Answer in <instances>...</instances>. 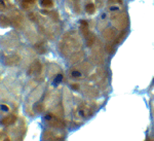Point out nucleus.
Returning a JSON list of instances; mask_svg holds the SVG:
<instances>
[{
    "label": "nucleus",
    "mask_w": 154,
    "mask_h": 141,
    "mask_svg": "<svg viewBox=\"0 0 154 141\" xmlns=\"http://www.w3.org/2000/svg\"><path fill=\"white\" fill-rule=\"evenodd\" d=\"M17 121V115L14 114H9L7 115V117H4L2 118L1 121H0V124H1L2 126H11L12 124H14Z\"/></svg>",
    "instance_id": "20e7f679"
},
{
    "label": "nucleus",
    "mask_w": 154,
    "mask_h": 141,
    "mask_svg": "<svg viewBox=\"0 0 154 141\" xmlns=\"http://www.w3.org/2000/svg\"><path fill=\"white\" fill-rule=\"evenodd\" d=\"M45 121L48 124V126H51L54 129H63L65 127V122L63 121V118H61L57 114H54V113H48L45 115Z\"/></svg>",
    "instance_id": "f257e3e1"
},
{
    "label": "nucleus",
    "mask_w": 154,
    "mask_h": 141,
    "mask_svg": "<svg viewBox=\"0 0 154 141\" xmlns=\"http://www.w3.org/2000/svg\"><path fill=\"white\" fill-rule=\"evenodd\" d=\"M0 141H9L8 137H7V135L5 133L0 132Z\"/></svg>",
    "instance_id": "9b49d317"
},
{
    "label": "nucleus",
    "mask_w": 154,
    "mask_h": 141,
    "mask_svg": "<svg viewBox=\"0 0 154 141\" xmlns=\"http://www.w3.org/2000/svg\"><path fill=\"white\" fill-rule=\"evenodd\" d=\"M7 8L6 0H0V11H5Z\"/></svg>",
    "instance_id": "9d476101"
},
{
    "label": "nucleus",
    "mask_w": 154,
    "mask_h": 141,
    "mask_svg": "<svg viewBox=\"0 0 154 141\" xmlns=\"http://www.w3.org/2000/svg\"><path fill=\"white\" fill-rule=\"evenodd\" d=\"M114 34H115V32H114L113 29H111V28H108V29H106L105 31H104V37L107 39V40H112L113 39V37H114Z\"/></svg>",
    "instance_id": "39448f33"
},
{
    "label": "nucleus",
    "mask_w": 154,
    "mask_h": 141,
    "mask_svg": "<svg viewBox=\"0 0 154 141\" xmlns=\"http://www.w3.org/2000/svg\"><path fill=\"white\" fill-rule=\"evenodd\" d=\"M37 0H23V2H22V6L24 7L25 9H30L32 6L34 5V4L36 3Z\"/></svg>",
    "instance_id": "423d86ee"
},
{
    "label": "nucleus",
    "mask_w": 154,
    "mask_h": 141,
    "mask_svg": "<svg viewBox=\"0 0 154 141\" xmlns=\"http://www.w3.org/2000/svg\"><path fill=\"white\" fill-rule=\"evenodd\" d=\"M0 108H1V110H3V111H9V107L5 104H1L0 105Z\"/></svg>",
    "instance_id": "f8f14e48"
},
{
    "label": "nucleus",
    "mask_w": 154,
    "mask_h": 141,
    "mask_svg": "<svg viewBox=\"0 0 154 141\" xmlns=\"http://www.w3.org/2000/svg\"><path fill=\"white\" fill-rule=\"evenodd\" d=\"M112 23L114 26L117 27L119 29H123L128 26V19L126 17V14H116V16L112 17Z\"/></svg>",
    "instance_id": "7ed1b4c3"
},
{
    "label": "nucleus",
    "mask_w": 154,
    "mask_h": 141,
    "mask_svg": "<svg viewBox=\"0 0 154 141\" xmlns=\"http://www.w3.org/2000/svg\"><path fill=\"white\" fill-rule=\"evenodd\" d=\"M111 3H122V0H109Z\"/></svg>",
    "instance_id": "ddd939ff"
},
{
    "label": "nucleus",
    "mask_w": 154,
    "mask_h": 141,
    "mask_svg": "<svg viewBox=\"0 0 154 141\" xmlns=\"http://www.w3.org/2000/svg\"><path fill=\"white\" fill-rule=\"evenodd\" d=\"M95 11H96V6L94 5L93 3H89V4L86 5V12H88V14H93Z\"/></svg>",
    "instance_id": "6e6552de"
},
{
    "label": "nucleus",
    "mask_w": 154,
    "mask_h": 141,
    "mask_svg": "<svg viewBox=\"0 0 154 141\" xmlns=\"http://www.w3.org/2000/svg\"><path fill=\"white\" fill-rule=\"evenodd\" d=\"M0 24H1L2 27H7L9 25V22H8V20L5 18V17L1 16V17H0Z\"/></svg>",
    "instance_id": "1a4fd4ad"
},
{
    "label": "nucleus",
    "mask_w": 154,
    "mask_h": 141,
    "mask_svg": "<svg viewBox=\"0 0 154 141\" xmlns=\"http://www.w3.org/2000/svg\"><path fill=\"white\" fill-rule=\"evenodd\" d=\"M41 5L45 8H51L54 6V2L53 0H41Z\"/></svg>",
    "instance_id": "0eeeda50"
},
{
    "label": "nucleus",
    "mask_w": 154,
    "mask_h": 141,
    "mask_svg": "<svg viewBox=\"0 0 154 141\" xmlns=\"http://www.w3.org/2000/svg\"><path fill=\"white\" fill-rule=\"evenodd\" d=\"M145 141H152V140H151V139H150V138H147V139H146Z\"/></svg>",
    "instance_id": "4468645a"
},
{
    "label": "nucleus",
    "mask_w": 154,
    "mask_h": 141,
    "mask_svg": "<svg viewBox=\"0 0 154 141\" xmlns=\"http://www.w3.org/2000/svg\"><path fill=\"white\" fill-rule=\"evenodd\" d=\"M94 109L91 106H89L86 103H82L76 108V117L79 118H88L93 115Z\"/></svg>",
    "instance_id": "f03ea898"
}]
</instances>
